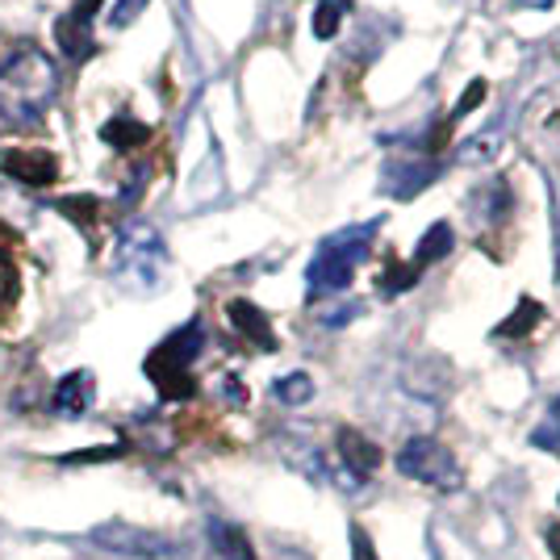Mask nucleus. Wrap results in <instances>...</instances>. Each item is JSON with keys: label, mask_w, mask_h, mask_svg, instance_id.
<instances>
[{"label": "nucleus", "mask_w": 560, "mask_h": 560, "mask_svg": "<svg viewBox=\"0 0 560 560\" xmlns=\"http://www.w3.org/2000/svg\"><path fill=\"white\" fill-rule=\"evenodd\" d=\"M518 4H523V9H552L557 0H518Z\"/></svg>", "instance_id": "b1692460"}, {"label": "nucleus", "mask_w": 560, "mask_h": 560, "mask_svg": "<svg viewBox=\"0 0 560 560\" xmlns=\"http://www.w3.org/2000/svg\"><path fill=\"white\" fill-rule=\"evenodd\" d=\"M348 9L351 0H318V9H314V38H335Z\"/></svg>", "instance_id": "2eb2a0df"}, {"label": "nucleus", "mask_w": 560, "mask_h": 560, "mask_svg": "<svg viewBox=\"0 0 560 560\" xmlns=\"http://www.w3.org/2000/svg\"><path fill=\"white\" fill-rule=\"evenodd\" d=\"M55 93H59V68L47 50L25 43L0 63V121L4 126L43 121Z\"/></svg>", "instance_id": "f257e3e1"}, {"label": "nucleus", "mask_w": 560, "mask_h": 560, "mask_svg": "<svg viewBox=\"0 0 560 560\" xmlns=\"http://www.w3.org/2000/svg\"><path fill=\"white\" fill-rule=\"evenodd\" d=\"M101 4H105V0H75L68 13L59 18V25H55L59 47H63V55L75 59V63H84V59L93 55V22H96V13H101Z\"/></svg>", "instance_id": "0eeeda50"}, {"label": "nucleus", "mask_w": 560, "mask_h": 560, "mask_svg": "<svg viewBox=\"0 0 560 560\" xmlns=\"http://www.w3.org/2000/svg\"><path fill=\"white\" fill-rule=\"evenodd\" d=\"M210 544L213 552L222 560H256V548H252V539H247V532L243 527H234V523H226V518H210Z\"/></svg>", "instance_id": "9d476101"}, {"label": "nucleus", "mask_w": 560, "mask_h": 560, "mask_svg": "<svg viewBox=\"0 0 560 560\" xmlns=\"http://www.w3.org/2000/svg\"><path fill=\"white\" fill-rule=\"evenodd\" d=\"M397 468H401V477H410V481H419L427 490H440V493H456L465 486V472L456 465V456L447 452L440 440H406L401 452H397Z\"/></svg>", "instance_id": "39448f33"}, {"label": "nucleus", "mask_w": 560, "mask_h": 560, "mask_svg": "<svg viewBox=\"0 0 560 560\" xmlns=\"http://www.w3.org/2000/svg\"><path fill=\"white\" fill-rule=\"evenodd\" d=\"M447 252H452V226H447V222H435V226H431V231L419 238V247H415V259H410V264H415V268L422 272V268L440 264Z\"/></svg>", "instance_id": "ddd939ff"}, {"label": "nucleus", "mask_w": 560, "mask_h": 560, "mask_svg": "<svg viewBox=\"0 0 560 560\" xmlns=\"http://www.w3.org/2000/svg\"><path fill=\"white\" fill-rule=\"evenodd\" d=\"M376 231H381V222H360V226L327 234L318 243L314 259H310V268H305L310 298H335V293H343L351 284V277H355V268L373 252Z\"/></svg>", "instance_id": "f03ea898"}, {"label": "nucleus", "mask_w": 560, "mask_h": 560, "mask_svg": "<svg viewBox=\"0 0 560 560\" xmlns=\"http://www.w3.org/2000/svg\"><path fill=\"white\" fill-rule=\"evenodd\" d=\"M226 314H231V327L238 330V335H247L256 348H264V351L277 348V335H272V327H268V318H264L252 302H231L226 305Z\"/></svg>", "instance_id": "1a4fd4ad"}, {"label": "nucleus", "mask_w": 560, "mask_h": 560, "mask_svg": "<svg viewBox=\"0 0 560 560\" xmlns=\"http://www.w3.org/2000/svg\"><path fill=\"white\" fill-rule=\"evenodd\" d=\"M93 406V373H71L59 381V389H55V415H84Z\"/></svg>", "instance_id": "9b49d317"}, {"label": "nucleus", "mask_w": 560, "mask_h": 560, "mask_svg": "<svg viewBox=\"0 0 560 560\" xmlns=\"http://www.w3.org/2000/svg\"><path fill=\"white\" fill-rule=\"evenodd\" d=\"M272 394H277V401H284V406H302V401L314 397V381L305 373H289L272 385Z\"/></svg>", "instance_id": "dca6fc26"}, {"label": "nucleus", "mask_w": 560, "mask_h": 560, "mask_svg": "<svg viewBox=\"0 0 560 560\" xmlns=\"http://www.w3.org/2000/svg\"><path fill=\"white\" fill-rule=\"evenodd\" d=\"M548 544L557 548V557H560V527H548Z\"/></svg>", "instance_id": "393cba45"}, {"label": "nucleus", "mask_w": 560, "mask_h": 560, "mask_svg": "<svg viewBox=\"0 0 560 560\" xmlns=\"http://www.w3.org/2000/svg\"><path fill=\"white\" fill-rule=\"evenodd\" d=\"M539 318H544V310H539V302H532V298H523L518 302V310H514L511 318L498 327V335H527V330L536 327Z\"/></svg>", "instance_id": "f3484780"}, {"label": "nucleus", "mask_w": 560, "mask_h": 560, "mask_svg": "<svg viewBox=\"0 0 560 560\" xmlns=\"http://www.w3.org/2000/svg\"><path fill=\"white\" fill-rule=\"evenodd\" d=\"M498 135H477V139H468L465 142V151H460V155H456V160H460V164H468V167H477V164H490L493 155H498Z\"/></svg>", "instance_id": "a211bd4d"}, {"label": "nucleus", "mask_w": 560, "mask_h": 560, "mask_svg": "<svg viewBox=\"0 0 560 560\" xmlns=\"http://www.w3.org/2000/svg\"><path fill=\"white\" fill-rule=\"evenodd\" d=\"M201 343H206V330L201 323H188L176 335H167L160 348L151 351L147 360V376L160 385L164 397H188L192 394V360L201 355Z\"/></svg>", "instance_id": "20e7f679"}, {"label": "nucleus", "mask_w": 560, "mask_h": 560, "mask_svg": "<svg viewBox=\"0 0 560 560\" xmlns=\"http://www.w3.org/2000/svg\"><path fill=\"white\" fill-rule=\"evenodd\" d=\"M376 284H381V293H389V298H394V293H406L410 284H419V268H415V264H389L385 277L376 280Z\"/></svg>", "instance_id": "6ab92c4d"}, {"label": "nucleus", "mask_w": 560, "mask_h": 560, "mask_svg": "<svg viewBox=\"0 0 560 560\" xmlns=\"http://www.w3.org/2000/svg\"><path fill=\"white\" fill-rule=\"evenodd\" d=\"M339 452H343V460H348V468L355 477H369V472L381 465V447H376L373 440H364L360 431H351V427L339 431Z\"/></svg>", "instance_id": "f8f14e48"}, {"label": "nucleus", "mask_w": 560, "mask_h": 560, "mask_svg": "<svg viewBox=\"0 0 560 560\" xmlns=\"http://www.w3.org/2000/svg\"><path fill=\"white\" fill-rule=\"evenodd\" d=\"M101 135H105V142H114L117 151H130V147H139V142L151 139V130L139 126V121H130V117H114Z\"/></svg>", "instance_id": "4468645a"}, {"label": "nucleus", "mask_w": 560, "mask_h": 560, "mask_svg": "<svg viewBox=\"0 0 560 560\" xmlns=\"http://www.w3.org/2000/svg\"><path fill=\"white\" fill-rule=\"evenodd\" d=\"M0 172L13 176L18 185L43 188L50 180H59V160L47 147H9V151H0Z\"/></svg>", "instance_id": "6e6552de"}, {"label": "nucleus", "mask_w": 560, "mask_h": 560, "mask_svg": "<svg viewBox=\"0 0 560 560\" xmlns=\"http://www.w3.org/2000/svg\"><path fill=\"white\" fill-rule=\"evenodd\" d=\"M167 268V247L160 231L151 226H126L121 238H117V256H114V277L126 284V289H139V293H151L160 280H164Z\"/></svg>", "instance_id": "7ed1b4c3"}, {"label": "nucleus", "mask_w": 560, "mask_h": 560, "mask_svg": "<svg viewBox=\"0 0 560 560\" xmlns=\"http://www.w3.org/2000/svg\"><path fill=\"white\" fill-rule=\"evenodd\" d=\"M142 4H147V0H117V9H114V18H109V22H114V25H130L142 13Z\"/></svg>", "instance_id": "4be33fe9"}, {"label": "nucleus", "mask_w": 560, "mask_h": 560, "mask_svg": "<svg viewBox=\"0 0 560 560\" xmlns=\"http://www.w3.org/2000/svg\"><path fill=\"white\" fill-rule=\"evenodd\" d=\"M351 539H355V560H373V548H369L364 532H351Z\"/></svg>", "instance_id": "5701e85b"}, {"label": "nucleus", "mask_w": 560, "mask_h": 560, "mask_svg": "<svg viewBox=\"0 0 560 560\" xmlns=\"http://www.w3.org/2000/svg\"><path fill=\"white\" fill-rule=\"evenodd\" d=\"M96 548L114 552V557L126 560H172L176 557V544L160 532H147V527H135V523H105L89 536Z\"/></svg>", "instance_id": "423d86ee"}, {"label": "nucleus", "mask_w": 560, "mask_h": 560, "mask_svg": "<svg viewBox=\"0 0 560 560\" xmlns=\"http://www.w3.org/2000/svg\"><path fill=\"white\" fill-rule=\"evenodd\" d=\"M486 93H490V84H486V80H472V84H468V93L460 96V105L452 109V121H456V117H465L477 101H486Z\"/></svg>", "instance_id": "412c9836"}, {"label": "nucleus", "mask_w": 560, "mask_h": 560, "mask_svg": "<svg viewBox=\"0 0 560 560\" xmlns=\"http://www.w3.org/2000/svg\"><path fill=\"white\" fill-rule=\"evenodd\" d=\"M13 302H18V268H13L9 252L0 247V305H13Z\"/></svg>", "instance_id": "aec40b11"}]
</instances>
